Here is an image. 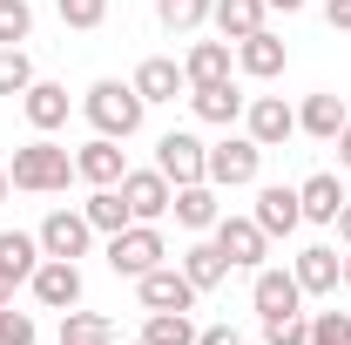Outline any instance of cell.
Returning a JSON list of instances; mask_svg holds the SVG:
<instances>
[{"label": "cell", "mask_w": 351, "mask_h": 345, "mask_svg": "<svg viewBox=\"0 0 351 345\" xmlns=\"http://www.w3.org/2000/svg\"><path fill=\"white\" fill-rule=\"evenodd\" d=\"M263 223V237H291L298 223H304V203H298V190H284V183H263L257 190V210H250Z\"/></svg>", "instance_id": "obj_15"}, {"label": "cell", "mask_w": 351, "mask_h": 345, "mask_svg": "<svg viewBox=\"0 0 351 345\" xmlns=\"http://www.w3.org/2000/svg\"><path fill=\"white\" fill-rule=\"evenodd\" d=\"M27 285H34V304H47V311H75L82 304V271L68 258H41Z\"/></svg>", "instance_id": "obj_10"}, {"label": "cell", "mask_w": 351, "mask_h": 345, "mask_svg": "<svg viewBox=\"0 0 351 345\" xmlns=\"http://www.w3.org/2000/svg\"><path fill=\"white\" fill-rule=\"evenodd\" d=\"M263 345H311V318H304V311H277V318H263Z\"/></svg>", "instance_id": "obj_31"}, {"label": "cell", "mask_w": 351, "mask_h": 345, "mask_svg": "<svg viewBox=\"0 0 351 345\" xmlns=\"http://www.w3.org/2000/svg\"><path fill=\"white\" fill-rule=\"evenodd\" d=\"M250 304H257V318L298 311V304H304V285H298V271H270V264H263L257 278H250Z\"/></svg>", "instance_id": "obj_14"}, {"label": "cell", "mask_w": 351, "mask_h": 345, "mask_svg": "<svg viewBox=\"0 0 351 345\" xmlns=\"http://www.w3.org/2000/svg\"><path fill=\"white\" fill-rule=\"evenodd\" d=\"M243 135H250L257 149H284V142L298 135V109H291L284 95H257V102H243Z\"/></svg>", "instance_id": "obj_5"}, {"label": "cell", "mask_w": 351, "mask_h": 345, "mask_svg": "<svg viewBox=\"0 0 351 345\" xmlns=\"http://www.w3.org/2000/svg\"><path fill=\"white\" fill-rule=\"evenodd\" d=\"M156 170L169 176V183H210V142H196L189 129H169L162 142H156Z\"/></svg>", "instance_id": "obj_7"}, {"label": "cell", "mask_w": 351, "mask_h": 345, "mask_svg": "<svg viewBox=\"0 0 351 345\" xmlns=\"http://www.w3.org/2000/svg\"><path fill=\"white\" fill-rule=\"evenodd\" d=\"M176 223L182 230H217V216H223V203H217V183H176Z\"/></svg>", "instance_id": "obj_19"}, {"label": "cell", "mask_w": 351, "mask_h": 345, "mask_svg": "<svg viewBox=\"0 0 351 345\" xmlns=\"http://www.w3.org/2000/svg\"><path fill=\"white\" fill-rule=\"evenodd\" d=\"M7 176H14V190H27V197H54V190H68V176H75V156H68L61 142L34 135L27 149H14Z\"/></svg>", "instance_id": "obj_2"}, {"label": "cell", "mask_w": 351, "mask_h": 345, "mask_svg": "<svg viewBox=\"0 0 351 345\" xmlns=\"http://www.w3.org/2000/svg\"><path fill=\"white\" fill-rule=\"evenodd\" d=\"M182 88H189V75H182V61H169V54H149L135 68V95L142 102H176Z\"/></svg>", "instance_id": "obj_20"}, {"label": "cell", "mask_w": 351, "mask_h": 345, "mask_svg": "<svg viewBox=\"0 0 351 345\" xmlns=\"http://www.w3.org/2000/svg\"><path fill=\"white\" fill-rule=\"evenodd\" d=\"M41 258H47V251H41V237H27V230H0V264H7L21 285L34 278V264H41Z\"/></svg>", "instance_id": "obj_26"}, {"label": "cell", "mask_w": 351, "mask_h": 345, "mask_svg": "<svg viewBox=\"0 0 351 345\" xmlns=\"http://www.w3.org/2000/svg\"><path fill=\"white\" fill-rule=\"evenodd\" d=\"M14 285H21V278H14V271L0 264V304H14Z\"/></svg>", "instance_id": "obj_39"}, {"label": "cell", "mask_w": 351, "mask_h": 345, "mask_svg": "<svg viewBox=\"0 0 351 345\" xmlns=\"http://www.w3.org/2000/svg\"><path fill=\"white\" fill-rule=\"evenodd\" d=\"M351 122L345 95H331V88H317V95H304V109H298V129L317 135V142H338V129Z\"/></svg>", "instance_id": "obj_16"}, {"label": "cell", "mask_w": 351, "mask_h": 345, "mask_svg": "<svg viewBox=\"0 0 351 345\" xmlns=\"http://www.w3.org/2000/svg\"><path fill=\"white\" fill-rule=\"evenodd\" d=\"M162 258H169V244H162L156 223H129V230L108 237V271H115V278H149Z\"/></svg>", "instance_id": "obj_3"}, {"label": "cell", "mask_w": 351, "mask_h": 345, "mask_svg": "<svg viewBox=\"0 0 351 345\" xmlns=\"http://www.w3.org/2000/svg\"><path fill=\"white\" fill-rule=\"evenodd\" d=\"M27 82H34L27 47H0V95H27Z\"/></svg>", "instance_id": "obj_33"}, {"label": "cell", "mask_w": 351, "mask_h": 345, "mask_svg": "<svg viewBox=\"0 0 351 345\" xmlns=\"http://www.w3.org/2000/svg\"><path fill=\"white\" fill-rule=\"evenodd\" d=\"M311 345H351V311H317L311 318Z\"/></svg>", "instance_id": "obj_34"}, {"label": "cell", "mask_w": 351, "mask_h": 345, "mask_svg": "<svg viewBox=\"0 0 351 345\" xmlns=\"http://www.w3.org/2000/svg\"><path fill=\"white\" fill-rule=\"evenodd\" d=\"M324 21H331L338 34H351V0H324Z\"/></svg>", "instance_id": "obj_37"}, {"label": "cell", "mask_w": 351, "mask_h": 345, "mask_svg": "<svg viewBox=\"0 0 351 345\" xmlns=\"http://www.w3.org/2000/svg\"><path fill=\"white\" fill-rule=\"evenodd\" d=\"M34 34V7L27 0H0V47H21Z\"/></svg>", "instance_id": "obj_32"}, {"label": "cell", "mask_w": 351, "mask_h": 345, "mask_svg": "<svg viewBox=\"0 0 351 345\" xmlns=\"http://www.w3.org/2000/svg\"><path fill=\"white\" fill-rule=\"evenodd\" d=\"M182 278H189L196 291H217L223 278H230V258L217 251V237H210V244H189V251H182Z\"/></svg>", "instance_id": "obj_23"}, {"label": "cell", "mask_w": 351, "mask_h": 345, "mask_svg": "<svg viewBox=\"0 0 351 345\" xmlns=\"http://www.w3.org/2000/svg\"><path fill=\"white\" fill-rule=\"evenodd\" d=\"M298 203H304V223H338V210H345V183L331 170H317L298 183Z\"/></svg>", "instance_id": "obj_21"}, {"label": "cell", "mask_w": 351, "mask_h": 345, "mask_svg": "<svg viewBox=\"0 0 351 345\" xmlns=\"http://www.w3.org/2000/svg\"><path fill=\"white\" fill-rule=\"evenodd\" d=\"M75 176H82V183H95V190H115V183L129 176V163H122V142H115V135H95V142H82V149H75Z\"/></svg>", "instance_id": "obj_12"}, {"label": "cell", "mask_w": 351, "mask_h": 345, "mask_svg": "<svg viewBox=\"0 0 351 345\" xmlns=\"http://www.w3.org/2000/svg\"><path fill=\"white\" fill-rule=\"evenodd\" d=\"M284 61H291V47L277 41L270 27H257V34H243V41H237V68H243V75H257V82L284 75Z\"/></svg>", "instance_id": "obj_17"}, {"label": "cell", "mask_w": 351, "mask_h": 345, "mask_svg": "<svg viewBox=\"0 0 351 345\" xmlns=\"http://www.w3.org/2000/svg\"><path fill=\"white\" fill-rule=\"evenodd\" d=\"M196 345H243V339H237L230 325H210V332H196Z\"/></svg>", "instance_id": "obj_38"}, {"label": "cell", "mask_w": 351, "mask_h": 345, "mask_svg": "<svg viewBox=\"0 0 351 345\" xmlns=\"http://www.w3.org/2000/svg\"><path fill=\"white\" fill-rule=\"evenodd\" d=\"M21 109H27V122H34V135H54L61 122H68V88L61 82H27V95H21Z\"/></svg>", "instance_id": "obj_18"}, {"label": "cell", "mask_w": 351, "mask_h": 345, "mask_svg": "<svg viewBox=\"0 0 351 345\" xmlns=\"http://www.w3.org/2000/svg\"><path fill=\"white\" fill-rule=\"evenodd\" d=\"M217 251L230 264H243V271H263V251H270V237H263L257 216H217Z\"/></svg>", "instance_id": "obj_9"}, {"label": "cell", "mask_w": 351, "mask_h": 345, "mask_svg": "<svg viewBox=\"0 0 351 345\" xmlns=\"http://www.w3.org/2000/svg\"><path fill=\"white\" fill-rule=\"evenodd\" d=\"M0 345H34V318H27V311H7V304H0Z\"/></svg>", "instance_id": "obj_36"}, {"label": "cell", "mask_w": 351, "mask_h": 345, "mask_svg": "<svg viewBox=\"0 0 351 345\" xmlns=\"http://www.w3.org/2000/svg\"><path fill=\"white\" fill-rule=\"evenodd\" d=\"M142 345H196V325H189V311H149V325H142Z\"/></svg>", "instance_id": "obj_29"}, {"label": "cell", "mask_w": 351, "mask_h": 345, "mask_svg": "<svg viewBox=\"0 0 351 345\" xmlns=\"http://www.w3.org/2000/svg\"><path fill=\"white\" fill-rule=\"evenodd\" d=\"M338 237L351 244V197H345V210H338Z\"/></svg>", "instance_id": "obj_41"}, {"label": "cell", "mask_w": 351, "mask_h": 345, "mask_svg": "<svg viewBox=\"0 0 351 345\" xmlns=\"http://www.w3.org/2000/svg\"><path fill=\"white\" fill-rule=\"evenodd\" d=\"M34 237H41V251L47 258H88V244H95V223H88L82 210H47V223L41 230H34Z\"/></svg>", "instance_id": "obj_8"}, {"label": "cell", "mask_w": 351, "mask_h": 345, "mask_svg": "<svg viewBox=\"0 0 351 345\" xmlns=\"http://www.w3.org/2000/svg\"><path fill=\"white\" fill-rule=\"evenodd\" d=\"M54 7H61V21H68V27H101V21H108V0H54Z\"/></svg>", "instance_id": "obj_35"}, {"label": "cell", "mask_w": 351, "mask_h": 345, "mask_svg": "<svg viewBox=\"0 0 351 345\" xmlns=\"http://www.w3.org/2000/svg\"><path fill=\"white\" fill-rule=\"evenodd\" d=\"M182 75H189V88L230 82V41H196L189 54H182Z\"/></svg>", "instance_id": "obj_24"}, {"label": "cell", "mask_w": 351, "mask_h": 345, "mask_svg": "<svg viewBox=\"0 0 351 345\" xmlns=\"http://www.w3.org/2000/svg\"><path fill=\"white\" fill-rule=\"evenodd\" d=\"M115 190H122V203H129L135 223H162V216H169V203H176V183H169L162 170H129Z\"/></svg>", "instance_id": "obj_6"}, {"label": "cell", "mask_w": 351, "mask_h": 345, "mask_svg": "<svg viewBox=\"0 0 351 345\" xmlns=\"http://www.w3.org/2000/svg\"><path fill=\"white\" fill-rule=\"evenodd\" d=\"M61 345H115V325L101 311H61Z\"/></svg>", "instance_id": "obj_28"}, {"label": "cell", "mask_w": 351, "mask_h": 345, "mask_svg": "<svg viewBox=\"0 0 351 345\" xmlns=\"http://www.w3.org/2000/svg\"><path fill=\"white\" fill-rule=\"evenodd\" d=\"M210 21H217L223 41H243V34H257V27H263V0H217Z\"/></svg>", "instance_id": "obj_25"}, {"label": "cell", "mask_w": 351, "mask_h": 345, "mask_svg": "<svg viewBox=\"0 0 351 345\" xmlns=\"http://www.w3.org/2000/svg\"><path fill=\"white\" fill-rule=\"evenodd\" d=\"M135 291H142V304H149V311H189V304L203 298V291L182 278V264H156L149 278H135Z\"/></svg>", "instance_id": "obj_11"}, {"label": "cell", "mask_w": 351, "mask_h": 345, "mask_svg": "<svg viewBox=\"0 0 351 345\" xmlns=\"http://www.w3.org/2000/svg\"><path fill=\"white\" fill-rule=\"evenodd\" d=\"M291 271H298V285H304V298H324V291H338V285H345V258H338L331 244H304Z\"/></svg>", "instance_id": "obj_13"}, {"label": "cell", "mask_w": 351, "mask_h": 345, "mask_svg": "<svg viewBox=\"0 0 351 345\" xmlns=\"http://www.w3.org/2000/svg\"><path fill=\"white\" fill-rule=\"evenodd\" d=\"M82 115L95 122V135H115V142H129L142 129V115H149V102L135 95V82H95L82 95Z\"/></svg>", "instance_id": "obj_1"}, {"label": "cell", "mask_w": 351, "mask_h": 345, "mask_svg": "<svg viewBox=\"0 0 351 345\" xmlns=\"http://www.w3.org/2000/svg\"><path fill=\"white\" fill-rule=\"evenodd\" d=\"M7 190H14V176H7V163H0V203H7Z\"/></svg>", "instance_id": "obj_43"}, {"label": "cell", "mask_w": 351, "mask_h": 345, "mask_svg": "<svg viewBox=\"0 0 351 345\" xmlns=\"http://www.w3.org/2000/svg\"><path fill=\"white\" fill-rule=\"evenodd\" d=\"M189 109L203 115V122H237L243 115V95H237V82H203V88H189Z\"/></svg>", "instance_id": "obj_22"}, {"label": "cell", "mask_w": 351, "mask_h": 345, "mask_svg": "<svg viewBox=\"0 0 351 345\" xmlns=\"http://www.w3.org/2000/svg\"><path fill=\"white\" fill-rule=\"evenodd\" d=\"M82 216L95 223V230H101V237H115V230H129V223H135V216H129V203H122V190H95V197L82 203Z\"/></svg>", "instance_id": "obj_27"}, {"label": "cell", "mask_w": 351, "mask_h": 345, "mask_svg": "<svg viewBox=\"0 0 351 345\" xmlns=\"http://www.w3.org/2000/svg\"><path fill=\"white\" fill-rule=\"evenodd\" d=\"M263 7H277V14H298V7H304V0H263Z\"/></svg>", "instance_id": "obj_42"}, {"label": "cell", "mask_w": 351, "mask_h": 345, "mask_svg": "<svg viewBox=\"0 0 351 345\" xmlns=\"http://www.w3.org/2000/svg\"><path fill=\"white\" fill-rule=\"evenodd\" d=\"M210 7H217V0H156V14H162L169 34H196V27L210 21Z\"/></svg>", "instance_id": "obj_30"}, {"label": "cell", "mask_w": 351, "mask_h": 345, "mask_svg": "<svg viewBox=\"0 0 351 345\" xmlns=\"http://www.w3.org/2000/svg\"><path fill=\"white\" fill-rule=\"evenodd\" d=\"M257 170H263V149L250 142V135H223V142H210V183L217 190H250L257 183Z\"/></svg>", "instance_id": "obj_4"}, {"label": "cell", "mask_w": 351, "mask_h": 345, "mask_svg": "<svg viewBox=\"0 0 351 345\" xmlns=\"http://www.w3.org/2000/svg\"><path fill=\"white\" fill-rule=\"evenodd\" d=\"M338 163H345V170H351V122H345V129H338Z\"/></svg>", "instance_id": "obj_40"}, {"label": "cell", "mask_w": 351, "mask_h": 345, "mask_svg": "<svg viewBox=\"0 0 351 345\" xmlns=\"http://www.w3.org/2000/svg\"><path fill=\"white\" fill-rule=\"evenodd\" d=\"M345 285H351V258H345Z\"/></svg>", "instance_id": "obj_44"}]
</instances>
